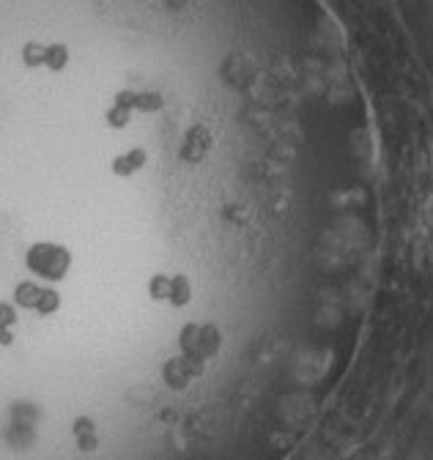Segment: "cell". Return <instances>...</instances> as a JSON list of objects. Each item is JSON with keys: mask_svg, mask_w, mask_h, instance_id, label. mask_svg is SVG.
Masks as SVG:
<instances>
[{"mask_svg": "<svg viewBox=\"0 0 433 460\" xmlns=\"http://www.w3.org/2000/svg\"><path fill=\"white\" fill-rule=\"evenodd\" d=\"M25 269L47 285L64 282L72 271V252L58 242H36L25 252Z\"/></svg>", "mask_w": 433, "mask_h": 460, "instance_id": "obj_1", "label": "cell"}, {"mask_svg": "<svg viewBox=\"0 0 433 460\" xmlns=\"http://www.w3.org/2000/svg\"><path fill=\"white\" fill-rule=\"evenodd\" d=\"M12 305L20 307V310H25V313L49 318V315H56L61 310L64 299H61V294L56 291V288L41 282V279H20L14 285Z\"/></svg>", "mask_w": 433, "mask_h": 460, "instance_id": "obj_2", "label": "cell"}, {"mask_svg": "<svg viewBox=\"0 0 433 460\" xmlns=\"http://www.w3.org/2000/svg\"><path fill=\"white\" fill-rule=\"evenodd\" d=\"M223 345V332L216 329L214 323H198V321H190L181 326V334H179V349L184 357L195 359V362H208L216 357Z\"/></svg>", "mask_w": 433, "mask_h": 460, "instance_id": "obj_3", "label": "cell"}, {"mask_svg": "<svg viewBox=\"0 0 433 460\" xmlns=\"http://www.w3.org/2000/svg\"><path fill=\"white\" fill-rule=\"evenodd\" d=\"M146 291L151 302L171 305V307H187L192 299V279L187 274H151L146 282Z\"/></svg>", "mask_w": 433, "mask_h": 460, "instance_id": "obj_4", "label": "cell"}, {"mask_svg": "<svg viewBox=\"0 0 433 460\" xmlns=\"http://www.w3.org/2000/svg\"><path fill=\"white\" fill-rule=\"evenodd\" d=\"M159 376H162V381L168 384V389L181 392V389H187L198 376H203V365L181 354V357H173V359H168V362H162Z\"/></svg>", "mask_w": 433, "mask_h": 460, "instance_id": "obj_5", "label": "cell"}, {"mask_svg": "<svg viewBox=\"0 0 433 460\" xmlns=\"http://www.w3.org/2000/svg\"><path fill=\"white\" fill-rule=\"evenodd\" d=\"M72 441L80 452L99 449V428L91 417H75L72 422Z\"/></svg>", "mask_w": 433, "mask_h": 460, "instance_id": "obj_6", "label": "cell"}, {"mask_svg": "<svg viewBox=\"0 0 433 460\" xmlns=\"http://www.w3.org/2000/svg\"><path fill=\"white\" fill-rule=\"evenodd\" d=\"M17 323H20L17 307L12 302H0V345H4V349L14 342Z\"/></svg>", "mask_w": 433, "mask_h": 460, "instance_id": "obj_7", "label": "cell"}, {"mask_svg": "<svg viewBox=\"0 0 433 460\" xmlns=\"http://www.w3.org/2000/svg\"><path fill=\"white\" fill-rule=\"evenodd\" d=\"M146 151L143 148H132V151H127V154H121V156H116V162H113V172L116 176H121V179H127V176H132V172H137L143 164H146Z\"/></svg>", "mask_w": 433, "mask_h": 460, "instance_id": "obj_8", "label": "cell"}]
</instances>
